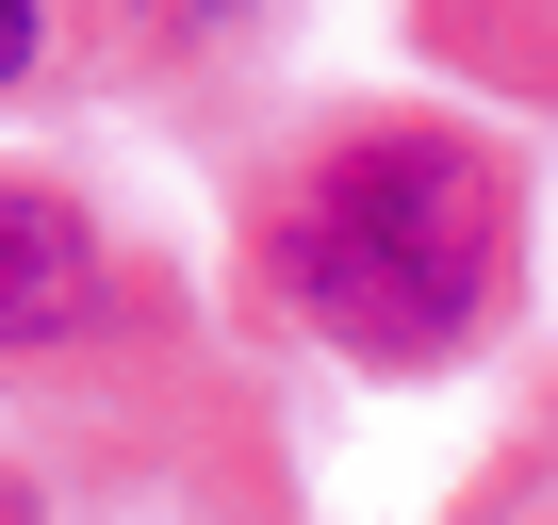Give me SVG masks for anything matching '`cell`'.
I'll list each match as a JSON object with an SVG mask.
<instances>
[{
  "label": "cell",
  "instance_id": "277c9868",
  "mask_svg": "<svg viewBox=\"0 0 558 525\" xmlns=\"http://www.w3.org/2000/svg\"><path fill=\"white\" fill-rule=\"evenodd\" d=\"M0 525H34V492H17V476H0Z\"/></svg>",
  "mask_w": 558,
  "mask_h": 525
},
{
  "label": "cell",
  "instance_id": "6da1fadb",
  "mask_svg": "<svg viewBox=\"0 0 558 525\" xmlns=\"http://www.w3.org/2000/svg\"><path fill=\"white\" fill-rule=\"evenodd\" d=\"M263 280L345 362H444L509 296V181L460 132H362L329 148L263 230Z\"/></svg>",
  "mask_w": 558,
  "mask_h": 525
},
{
  "label": "cell",
  "instance_id": "3957f363",
  "mask_svg": "<svg viewBox=\"0 0 558 525\" xmlns=\"http://www.w3.org/2000/svg\"><path fill=\"white\" fill-rule=\"evenodd\" d=\"M34 66V0H0V83H17Z\"/></svg>",
  "mask_w": 558,
  "mask_h": 525
},
{
  "label": "cell",
  "instance_id": "5b68a950",
  "mask_svg": "<svg viewBox=\"0 0 558 525\" xmlns=\"http://www.w3.org/2000/svg\"><path fill=\"white\" fill-rule=\"evenodd\" d=\"M165 17H230V0H165Z\"/></svg>",
  "mask_w": 558,
  "mask_h": 525
},
{
  "label": "cell",
  "instance_id": "7a4b0ae2",
  "mask_svg": "<svg viewBox=\"0 0 558 525\" xmlns=\"http://www.w3.org/2000/svg\"><path fill=\"white\" fill-rule=\"evenodd\" d=\"M99 329V230L66 197H0V362H50Z\"/></svg>",
  "mask_w": 558,
  "mask_h": 525
}]
</instances>
